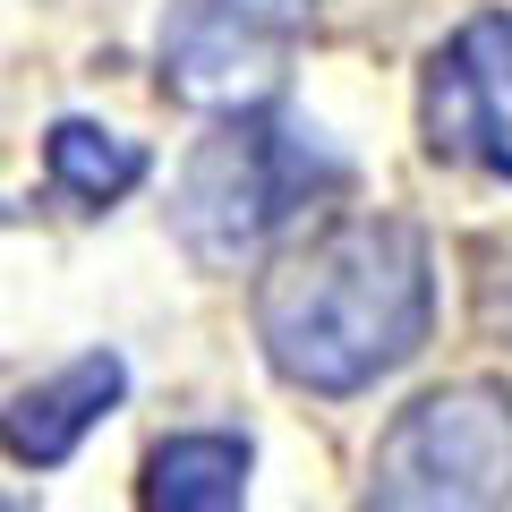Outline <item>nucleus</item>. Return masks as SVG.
I'll list each match as a JSON object with an SVG mask.
<instances>
[{
    "label": "nucleus",
    "instance_id": "f257e3e1",
    "mask_svg": "<svg viewBox=\"0 0 512 512\" xmlns=\"http://www.w3.org/2000/svg\"><path fill=\"white\" fill-rule=\"evenodd\" d=\"M436 325V248L402 214L325 222L256 282V342L265 367L299 393H367L410 367Z\"/></svg>",
    "mask_w": 512,
    "mask_h": 512
},
{
    "label": "nucleus",
    "instance_id": "f03ea898",
    "mask_svg": "<svg viewBox=\"0 0 512 512\" xmlns=\"http://www.w3.org/2000/svg\"><path fill=\"white\" fill-rule=\"evenodd\" d=\"M342 180H350L342 154L308 120H291L274 103H231V111H214V128L188 154L171 222H180V248L197 265H248L308 205L342 197Z\"/></svg>",
    "mask_w": 512,
    "mask_h": 512
},
{
    "label": "nucleus",
    "instance_id": "7ed1b4c3",
    "mask_svg": "<svg viewBox=\"0 0 512 512\" xmlns=\"http://www.w3.org/2000/svg\"><path fill=\"white\" fill-rule=\"evenodd\" d=\"M367 504L384 512H478L512 504V384H436L376 436Z\"/></svg>",
    "mask_w": 512,
    "mask_h": 512
},
{
    "label": "nucleus",
    "instance_id": "20e7f679",
    "mask_svg": "<svg viewBox=\"0 0 512 512\" xmlns=\"http://www.w3.org/2000/svg\"><path fill=\"white\" fill-rule=\"evenodd\" d=\"M316 26V0H171L154 60H163V94L188 111H231L265 103L282 69L299 60Z\"/></svg>",
    "mask_w": 512,
    "mask_h": 512
},
{
    "label": "nucleus",
    "instance_id": "39448f33",
    "mask_svg": "<svg viewBox=\"0 0 512 512\" xmlns=\"http://www.w3.org/2000/svg\"><path fill=\"white\" fill-rule=\"evenodd\" d=\"M419 137L436 163L512 188V9H478L427 52Z\"/></svg>",
    "mask_w": 512,
    "mask_h": 512
},
{
    "label": "nucleus",
    "instance_id": "423d86ee",
    "mask_svg": "<svg viewBox=\"0 0 512 512\" xmlns=\"http://www.w3.org/2000/svg\"><path fill=\"white\" fill-rule=\"evenodd\" d=\"M120 393H128V367L111 350H86V359H69L60 376L26 384L18 402L0 410V453L26 461V470H60L103 427V410H120Z\"/></svg>",
    "mask_w": 512,
    "mask_h": 512
},
{
    "label": "nucleus",
    "instance_id": "0eeeda50",
    "mask_svg": "<svg viewBox=\"0 0 512 512\" xmlns=\"http://www.w3.org/2000/svg\"><path fill=\"white\" fill-rule=\"evenodd\" d=\"M137 495L154 512H231L248 495V436H171V444H154Z\"/></svg>",
    "mask_w": 512,
    "mask_h": 512
},
{
    "label": "nucleus",
    "instance_id": "6e6552de",
    "mask_svg": "<svg viewBox=\"0 0 512 512\" xmlns=\"http://www.w3.org/2000/svg\"><path fill=\"white\" fill-rule=\"evenodd\" d=\"M43 171H52V188L69 205L103 214V205H120L128 188L146 180V146H128V137H111V128H94V120H60L52 137H43Z\"/></svg>",
    "mask_w": 512,
    "mask_h": 512
},
{
    "label": "nucleus",
    "instance_id": "1a4fd4ad",
    "mask_svg": "<svg viewBox=\"0 0 512 512\" xmlns=\"http://www.w3.org/2000/svg\"><path fill=\"white\" fill-rule=\"evenodd\" d=\"M478 325H487L495 342H512V239L487 256V274H478Z\"/></svg>",
    "mask_w": 512,
    "mask_h": 512
}]
</instances>
